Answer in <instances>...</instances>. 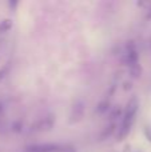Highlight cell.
Here are the masks:
<instances>
[{
	"label": "cell",
	"mask_w": 151,
	"mask_h": 152,
	"mask_svg": "<svg viewBox=\"0 0 151 152\" xmlns=\"http://www.w3.org/2000/svg\"><path fill=\"white\" fill-rule=\"evenodd\" d=\"M26 152H76V148L71 144L59 143H44V144H31L26 148Z\"/></svg>",
	"instance_id": "obj_1"
},
{
	"label": "cell",
	"mask_w": 151,
	"mask_h": 152,
	"mask_svg": "<svg viewBox=\"0 0 151 152\" xmlns=\"http://www.w3.org/2000/svg\"><path fill=\"white\" fill-rule=\"evenodd\" d=\"M54 124H55V116L48 115L47 118H43L37 120L35 124H32L31 131H50L52 129Z\"/></svg>",
	"instance_id": "obj_2"
},
{
	"label": "cell",
	"mask_w": 151,
	"mask_h": 152,
	"mask_svg": "<svg viewBox=\"0 0 151 152\" xmlns=\"http://www.w3.org/2000/svg\"><path fill=\"white\" fill-rule=\"evenodd\" d=\"M84 110H86V103L84 100L79 99L75 102V104L72 105V111H71V123L82 120V118L84 116Z\"/></svg>",
	"instance_id": "obj_3"
},
{
	"label": "cell",
	"mask_w": 151,
	"mask_h": 152,
	"mask_svg": "<svg viewBox=\"0 0 151 152\" xmlns=\"http://www.w3.org/2000/svg\"><path fill=\"white\" fill-rule=\"evenodd\" d=\"M134 121H135V118H123L122 119V124H120L119 132H118V140H123L130 134Z\"/></svg>",
	"instance_id": "obj_4"
},
{
	"label": "cell",
	"mask_w": 151,
	"mask_h": 152,
	"mask_svg": "<svg viewBox=\"0 0 151 152\" xmlns=\"http://www.w3.org/2000/svg\"><path fill=\"white\" fill-rule=\"evenodd\" d=\"M115 129H117V123H111L110 126H107L106 128L100 132V135H99V142H104V140L108 139L110 136H112Z\"/></svg>",
	"instance_id": "obj_5"
},
{
	"label": "cell",
	"mask_w": 151,
	"mask_h": 152,
	"mask_svg": "<svg viewBox=\"0 0 151 152\" xmlns=\"http://www.w3.org/2000/svg\"><path fill=\"white\" fill-rule=\"evenodd\" d=\"M108 110H111V103H110V100H102V102L98 103V105H96L95 112L99 113V115H103V113H106Z\"/></svg>",
	"instance_id": "obj_6"
},
{
	"label": "cell",
	"mask_w": 151,
	"mask_h": 152,
	"mask_svg": "<svg viewBox=\"0 0 151 152\" xmlns=\"http://www.w3.org/2000/svg\"><path fill=\"white\" fill-rule=\"evenodd\" d=\"M128 68H130V75L133 79H139L142 76V67L139 63L134 64V66H130Z\"/></svg>",
	"instance_id": "obj_7"
},
{
	"label": "cell",
	"mask_w": 151,
	"mask_h": 152,
	"mask_svg": "<svg viewBox=\"0 0 151 152\" xmlns=\"http://www.w3.org/2000/svg\"><path fill=\"white\" fill-rule=\"evenodd\" d=\"M12 20L11 19H4L3 21H0V34H5L12 28Z\"/></svg>",
	"instance_id": "obj_8"
},
{
	"label": "cell",
	"mask_w": 151,
	"mask_h": 152,
	"mask_svg": "<svg viewBox=\"0 0 151 152\" xmlns=\"http://www.w3.org/2000/svg\"><path fill=\"white\" fill-rule=\"evenodd\" d=\"M23 121L21 120H15L12 121V124H11V129H12V132H15V134H20V132H23Z\"/></svg>",
	"instance_id": "obj_9"
},
{
	"label": "cell",
	"mask_w": 151,
	"mask_h": 152,
	"mask_svg": "<svg viewBox=\"0 0 151 152\" xmlns=\"http://www.w3.org/2000/svg\"><path fill=\"white\" fill-rule=\"evenodd\" d=\"M123 115V110L120 107H114L111 110V113H110V119H111L112 121L117 120L118 118H120V116Z\"/></svg>",
	"instance_id": "obj_10"
},
{
	"label": "cell",
	"mask_w": 151,
	"mask_h": 152,
	"mask_svg": "<svg viewBox=\"0 0 151 152\" xmlns=\"http://www.w3.org/2000/svg\"><path fill=\"white\" fill-rule=\"evenodd\" d=\"M10 68H11L10 63H5L4 66L0 68V84H1V81L5 79V76L8 75V72H10Z\"/></svg>",
	"instance_id": "obj_11"
},
{
	"label": "cell",
	"mask_w": 151,
	"mask_h": 152,
	"mask_svg": "<svg viewBox=\"0 0 151 152\" xmlns=\"http://www.w3.org/2000/svg\"><path fill=\"white\" fill-rule=\"evenodd\" d=\"M143 132H144V136H146V139L151 143V127L150 126H146V127H144V129H143Z\"/></svg>",
	"instance_id": "obj_12"
},
{
	"label": "cell",
	"mask_w": 151,
	"mask_h": 152,
	"mask_svg": "<svg viewBox=\"0 0 151 152\" xmlns=\"http://www.w3.org/2000/svg\"><path fill=\"white\" fill-rule=\"evenodd\" d=\"M131 88H133L131 81H125V83H123V89H125V91H130Z\"/></svg>",
	"instance_id": "obj_13"
},
{
	"label": "cell",
	"mask_w": 151,
	"mask_h": 152,
	"mask_svg": "<svg viewBox=\"0 0 151 152\" xmlns=\"http://www.w3.org/2000/svg\"><path fill=\"white\" fill-rule=\"evenodd\" d=\"M8 5H10L12 10H15V8L18 7V1H16V0H10V1H8Z\"/></svg>",
	"instance_id": "obj_14"
},
{
	"label": "cell",
	"mask_w": 151,
	"mask_h": 152,
	"mask_svg": "<svg viewBox=\"0 0 151 152\" xmlns=\"http://www.w3.org/2000/svg\"><path fill=\"white\" fill-rule=\"evenodd\" d=\"M3 115H4V103L0 102V120H1Z\"/></svg>",
	"instance_id": "obj_15"
},
{
	"label": "cell",
	"mask_w": 151,
	"mask_h": 152,
	"mask_svg": "<svg viewBox=\"0 0 151 152\" xmlns=\"http://www.w3.org/2000/svg\"><path fill=\"white\" fill-rule=\"evenodd\" d=\"M146 19H147V20H151V7H150L149 12H147V15H146Z\"/></svg>",
	"instance_id": "obj_16"
},
{
	"label": "cell",
	"mask_w": 151,
	"mask_h": 152,
	"mask_svg": "<svg viewBox=\"0 0 151 152\" xmlns=\"http://www.w3.org/2000/svg\"><path fill=\"white\" fill-rule=\"evenodd\" d=\"M115 88H117V86H112V87H111V89H110V92H108V95H112V94H114Z\"/></svg>",
	"instance_id": "obj_17"
},
{
	"label": "cell",
	"mask_w": 151,
	"mask_h": 152,
	"mask_svg": "<svg viewBox=\"0 0 151 152\" xmlns=\"http://www.w3.org/2000/svg\"><path fill=\"white\" fill-rule=\"evenodd\" d=\"M136 152H142V151H136Z\"/></svg>",
	"instance_id": "obj_18"
}]
</instances>
